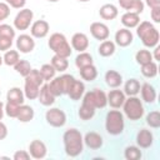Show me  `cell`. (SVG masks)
Listing matches in <instances>:
<instances>
[{
    "mask_svg": "<svg viewBox=\"0 0 160 160\" xmlns=\"http://www.w3.org/2000/svg\"><path fill=\"white\" fill-rule=\"evenodd\" d=\"M48 45H49L50 50L54 51L55 55H59V56H62V58H66V59L72 52V49H71L70 44L68 42L65 35L61 34V32H54V34H51L50 38H49Z\"/></svg>",
    "mask_w": 160,
    "mask_h": 160,
    "instance_id": "cell-3",
    "label": "cell"
},
{
    "mask_svg": "<svg viewBox=\"0 0 160 160\" xmlns=\"http://www.w3.org/2000/svg\"><path fill=\"white\" fill-rule=\"evenodd\" d=\"M124 115L119 110H110L105 118V129L110 135H120L124 131Z\"/></svg>",
    "mask_w": 160,
    "mask_h": 160,
    "instance_id": "cell-4",
    "label": "cell"
},
{
    "mask_svg": "<svg viewBox=\"0 0 160 160\" xmlns=\"http://www.w3.org/2000/svg\"><path fill=\"white\" fill-rule=\"evenodd\" d=\"M90 32H91L94 39L100 40V41L106 40L109 38V35H110L108 25L104 24V22H100V21H95V22H92L90 25Z\"/></svg>",
    "mask_w": 160,
    "mask_h": 160,
    "instance_id": "cell-11",
    "label": "cell"
},
{
    "mask_svg": "<svg viewBox=\"0 0 160 160\" xmlns=\"http://www.w3.org/2000/svg\"><path fill=\"white\" fill-rule=\"evenodd\" d=\"M19 106L20 105H18V104H14V102H6V105H5V109H4V111L6 112V115L9 116V118H16V115H18V111H19Z\"/></svg>",
    "mask_w": 160,
    "mask_h": 160,
    "instance_id": "cell-43",
    "label": "cell"
},
{
    "mask_svg": "<svg viewBox=\"0 0 160 160\" xmlns=\"http://www.w3.org/2000/svg\"><path fill=\"white\" fill-rule=\"evenodd\" d=\"M118 1H119L120 6H121L124 10H126V9L129 8V5L132 2V0H118Z\"/></svg>",
    "mask_w": 160,
    "mask_h": 160,
    "instance_id": "cell-51",
    "label": "cell"
},
{
    "mask_svg": "<svg viewBox=\"0 0 160 160\" xmlns=\"http://www.w3.org/2000/svg\"><path fill=\"white\" fill-rule=\"evenodd\" d=\"M146 124L152 129H158L160 126V112L156 110L150 111L146 115Z\"/></svg>",
    "mask_w": 160,
    "mask_h": 160,
    "instance_id": "cell-40",
    "label": "cell"
},
{
    "mask_svg": "<svg viewBox=\"0 0 160 160\" xmlns=\"http://www.w3.org/2000/svg\"><path fill=\"white\" fill-rule=\"evenodd\" d=\"M79 72H80L81 79L85 81H94L98 76V69L94 66V64L86 65V66L79 69Z\"/></svg>",
    "mask_w": 160,
    "mask_h": 160,
    "instance_id": "cell-28",
    "label": "cell"
},
{
    "mask_svg": "<svg viewBox=\"0 0 160 160\" xmlns=\"http://www.w3.org/2000/svg\"><path fill=\"white\" fill-rule=\"evenodd\" d=\"M122 109H124L125 116L131 121L140 120L144 115L142 102L136 96H129L128 99H125V101L122 104Z\"/></svg>",
    "mask_w": 160,
    "mask_h": 160,
    "instance_id": "cell-5",
    "label": "cell"
},
{
    "mask_svg": "<svg viewBox=\"0 0 160 160\" xmlns=\"http://www.w3.org/2000/svg\"><path fill=\"white\" fill-rule=\"evenodd\" d=\"M50 64L54 66V69L56 71H60V72L65 71L68 69V66H69V61H68L66 58H62V56H59V55H55V54L51 58V62Z\"/></svg>",
    "mask_w": 160,
    "mask_h": 160,
    "instance_id": "cell-31",
    "label": "cell"
},
{
    "mask_svg": "<svg viewBox=\"0 0 160 160\" xmlns=\"http://www.w3.org/2000/svg\"><path fill=\"white\" fill-rule=\"evenodd\" d=\"M46 152H48V148L45 145L44 141L41 140H32L29 145V154L31 158L34 159H44L46 156Z\"/></svg>",
    "mask_w": 160,
    "mask_h": 160,
    "instance_id": "cell-13",
    "label": "cell"
},
{
    "mask_svg": "<svg viewBox=\"0 0 160 160\" xmlns=\"http://www.w3.org/2000/svg\"><path fill=\"white\" fill-rule=\"evenodd\" d=\"M16 49L18 51L22 54H29L35 49V41L34 38L28 34H21L16 39Z\"/></svg>",
    "mask_w": 160,
    "mask_h": 160,
    "instance_id": "cell-10",
    "label": "cell"
},
{
    "mask_svg": "<svg viewBox=\"0 0 160 160\" xmlns=\"http://www.w3.org/2000/svg\"><path fill=\"white\" fill-rule=\"evenodd\" d=\"M0 36H5V38H10L14 40L15 38V30L12 26L8 25V24H0Z\"/></svg>",
    "mask_w": 160,
    "mask_h": 160,
    "instance_id": "cell-42",
    "label": "cell"
},
{
    "mask_svg": "<svg viewBox=\"0 0 160 160\" xmlns=\"http://www.w3.org/2000/svg\"><path fill=\"white\" fill-rule=\"evenodd\" d=\"M34 109L30 106V105H20L19 106V111H18V115H16V119L20 121V122H29L34 119Z\"/></svg>",
    "mask_w": 160,
    "mask_h": 160,
    "instance_id": "cell-26",
    "label": "cell"
},
{
    "mask_svg": "<svg viewBox=\"0 0 160 160\" xmlns=\"http://www.w3.org/2000/svg\"><path fill=\"white\" fill-rule=\"evenodd\" d=\"M24 99H25V95H24V91L20 88H11L6 92V100L9 102L22 105L24 104Z\"/></svg>",
    "mask_w": 160,
    "mask_h": 160,
    "instance_id": "cell-25",
    "label": "cell"
},
{
    "mask_svg": "<svg viewBox=\"0 0 160 160\" xmlns=\"http://www.w3.org/2000/svg\"><path fill=\"white\" fill-rule=\"evenodd\" d=\"M48 1H50V2H58L59 0H48Z\"/></svg>",
    "mask_w": 160,
    "mask_h": 160,
    "instance_id": "cell-56",
    "label": "cell"
},
{
    "mask_svg": "<svg viewBox=\"0 0 160 160\" xmlns=\"http://www.w3.org/2000/svg\"><path fill=\"white\" fill-rule=\"evenodd\" d=\"M10 15V6L6 2H0V22L8 19Z\"/></svg>",
    "mask_w": 160,
    "mask_h": 160,
    "instance_id": "cell-44",
    "label": "cell"
},
{
    "mask_svg": "<svg viewBox=\"0 0 160 160\" xmlns=\"http://www.w3.org/2000/svg\"><path fill=\"white\" fill-rule=\"evenodd\" d=\"M5 2L14 9H22L26 4V0H5Z\"/></svg>",
    "mask_w": 160,
    "mask_h": 160,
    "instance_id": "cell-46",
    "label": "cell"
},
{
    "mask_svg": "<svg viewBox=\"0 0 160 160\" xmlns=\"http://www.w3.org/2000/svg\"><path fill=\"white\" fill-rule=\"evenodd\" d=\"M140 92V82L136 79H129L124 85V94L129 96H136Z\"/></svg>",
    "mask_w": 160,
    "mask_h": 160,
    "instance_id": "cell-29",
    "label": "cell"
},
{
    "mask_svg": "<svg viewBox=\"0 0 160 160\" xmlns=\"http://www.w3.org/2000/svg\"><path fill=\"white\" fill-rule=\"evenodd\" d=\"M150 15H151V20L154 22H160V8H152L151 11H150Z\"/></svg>",
    "mask_w": 160,
    "mask_h": 160,
    "instance_id": "cell-48",
    "label": "cell"
},
{
    "mask_svg": "<svg viewBox=\"0 0 160 160\" xmlns=\"http://www.w3.org/2000/svg\"><path fill=\"white\" fill-rule=\"evenodd\" d=\"M2 60H4V64H6L8 66H14L19 60H20V56H19V51L18 50H6L4 56H2Z\"/></svg>",
    "mask_w": 160,
    "mask_h": 160,
    "instance_id": "cell-35",
    "label": "cell"
},
{
    "mask_svg": "<svg viewBox=\"0 0 160 160\" xmlns=\"http://www.w3.org/2000/svg\"><path fill=\"white\" fill-rule=\"evenodd\" d=\"M45 120L49 125L54 128H61L66 122V115L62 110L58 108H51L45 112Z\"/></svg>",
    "mask_w": 160,
    "mask_h": 160,
    "instance_id": "cell-9",
    "label": "cell"
},
{
    "mask_svg": "<svg viewBox=\"0 0 160 160\" xmlns=\"http://www.w3.org/2000/svg\"><path fill=\"white\" fill-rule=\"evenodd\" d=\"M144 6H145V5H144V2H142L141 0H132V2L129 5V8L126 9V11L140 15V14L144 11Z\"/></svg>",
    "mask_w": 160,
    "mask_h": 160,
    "instance_id": "cell-41",
    "label": "cell"
},
{
    "mask_svg": "<svg viewBox=\"0 0 160 160\" xmlns=\"http://www.w3.org/2000/svg\"><path fill=\"white\" fill-rule=\"evenodd\" d=\"M105 82L109 88H119L122 84V76L115 70H108L105 72Z\"/></svg>",
    "mask_w": 160,
    "mask_h": 160,
    "instance_id": "cell-24",
    "label": "cell"
},
{
    "mask_svg": "<svg viewBox=\"0 0 160 160\" xmlns=\"http://www.w3.org/2000/svg\"><path fill=\"white\" fill-rule=\"evenodd\" d=\"M62 141H64V149L65 154L71 158H76L82 152L84 149V140L81 132L75 129H68L64 135H62Z\"/></svg>",
    "mask_w": 160,
    "mask_h": 160,
    "instance_id": "cell-1",
    "label": "cell"
},
{
    "mask_svg": "<svg viewBox=\"0 0 160 160\" xmlns=\"http://www.w3.org/2000/svg\"><path fill=\"white\" fill-rule=\"evenodd\" d=\"M34 12L30 9H21L15 19H14V26L16 30H28L32 22Z\"/></svg>",
    "mask_w": 160,
    "mask_h": 160,
    "instance_id": "cell-8",
    "label": "cell"
},
{
    "mask_svg": "<svg viewBox=\"0 0 160 160\" xmlns=\"http://www.w3.org/2000/svg\"><path fill=\"white\" fill-rule=\"evenodd\" d=\"M135 60L139 65H145L150 61H152V54L149 51V50H145V49H141L139 50L136 54H135Z\"/></svg>",
    "mask_w": 160,
    "mask_h": 160,
    "instance_id": "cell-38",
    "label": "cell"
},
{
    "mask_svg": "<svg viewBox=\"0 0 160 160\" xmlns=\"http://www.w3.org/2000/svg\"><path fill=\"white\" fill-rule=\"evenodd\" d=\"M136 34L146 48H155L159 42V31L150 21H141L136 26Z\"/></svg>",
    "mask_w": 160,
    "mask_h": 160,
    "instance_id": "cell-2",
    "label": "cell"
},
{
    "mask_svg": "<svg viewBox=\"0 0 160 160\" xmlns=\"http://www.w3.org/2000/svg\"><path fill=\"white\" fill-rule=\"evenodd\" d=\"M134 40V35L132 32L126 29V28H122V29H119L116 32H115V44L119 45L120 48H126L129 46Z\"/></svg>",
    "mask_w": 160,
    "mask_h": 160,
    "instance_id": "cell-14",
    "label": "cell"
},
{
    "mask_svg": "<svg viewBox=\"0 0 160 160\" xmlns=\"http://www.w3.org/2000/svg\"><path fill=\"white\" fill-rule=\"evenodd\" d=\"M140 92H141L142 101H145L148 104H152L155 101V99H156V90L149 82H144L140 86Z\"/></svg>",
    "mask_w": 160,
    "mask_h": 160,
    "instance_id": "cell-20",
    "label": "cell"
},
{
    "mask_svg": "<svg viewBox=\"0 0 160 160\" xmlns=\"http://www.w3.org/2000/svg\"><path fill=\"white\" fill-rule=\"evenodd\" d=\"M39 71H40L42 79L46 80V81H50L51 79H54V78H55V72H56V70L54 69V66H52L51 64H44V65L40 68Z\"/></svg>",
    "mask_w": 160,
    "mask_h": 160,
    "instance_id": "cell-39",
    "label": "cell"
},
{
    "mask_svg": "<svg viewBox=\"0 0 160 160\" xmlns=\"http://www.w3.org/2000/svg\"><path fill=\"white\" fill-rule=\"evenodd\" d=\"M119 14L118 8L114 4H104L99 9V15L104 20H114Z\"/></svg>",
    "mask_w": 160,
    "mask_h": 160,
    "instance_id": "cell-23",
    "label": "cell"
},
{
    "mask_svg": "<svg viewBox=\"0 0 160 160\" xmlns=\"http://www.w3.org/2000/svg\"><path fill=\"white\" fill-rule=\"evenodd\" d=\"M78 1H80V2H88V1H90V0H78Z\"/></svg>",
    "mask_w": 160,
    "mask_h": 160,
    "instance_id": "cell-55",
    "label": "cell"
},
{
    "mask_svg": "<svg viewBox=\"0 0 160 160\" xmlns=\"http://www.w3.org/2000/svg\"><path fill=\"white\" fill-rule=\"evenodd\" d=\"M14 160H29L30 159V154L26 150H18L14 154Z\"/></svg>",
    "mask_w": 160,
    "mask_h": 160,
    "instance_id": "cell-47",
    "label": "cell"
},
{
    "mask_svg": "<svg viewBox=\"0 0 160 160\" xmlns=\"http://www.w3.org/2000/svg\"><path fill=\"white\" fill-rule=\"evenodd\" d=\"M89 48V38L84 32H75L71 38V49L82 52Z\"/></svg>",
    "mask_w": 160,
    "mask_h": 160,
    "instance_id": "cell-15",
    "label": "cell"
},
{
    "mask_svg": "<svg viewBox=\"0 0 160 160\" xmlns=\"http://www.w3.org/2000/svg\"><path fill=\"white\" fill-rule=\"evenodd\" d=\"M140 22V15L134 14V12H129L126 11L125 14H122L121 16V24L126 28V29H132L136 28Z\"/></svg>",
    "mask_w": 160,
    "mask_h": 160,
    "instance_id": "cell-27",
    "label": "cell"
},
{
    "mask_svg": "<svg viewBox=\"0 0 160 160\" xmlns=\"http://www.w3.org/2000/svg\"><path fill=\"white\" fill-rule=\"evenodd\" d=\"M98 52L99 55L104 56V58H108V56H111L114 52H115V42L110 41V40H104L99 48H98Z\"/></svg>",
    "mask_w": 160,
    "mask_h": 160,
    "instance_id": "cell-30",
    "label": "cell"
},
{
    "mask_svg": "<svg viewBox=\"0 0 160 160\" xmlns=\"http://www.w3.org/2000/svg\"><path fill=\"white\" fill-rule=\"evenodd\" d=\"M2 62H4V60H2V56H1V55H0V65H1V64H2Z\"/></svg>",
    "mask_w": 160,
    "mask_h": 160,
    "instance_id": "cell-54",
    "label": "cell"
},
{
    "mask_svg": "<svg viewBox=\"0 0 160 160\" xmlns=\"http://www.w3.org/2000/svg\"><path fill=\"white\" fill-rule=\"evenodd\" d=\"M92 64V56L86 52V51H82V52H79V55L75 58V65L78 69H81L86 65H91Z\"/></svg>",
    "mask_w": 160,
    "mask_h": 160,
    "instance_id": "cell-33",
    "label": "cell"
},
{
    "mask_svg": "<svg viewBox=\"0 0 160 160\" xmlns=\"http://www.w3.org/2000/svg\"><path fill=\"white\" fill-rule=\"evenodd\" d=\"M82 102L86 105H90L94 109H104L108 105L106 94L101 89H92L91 91H88L84 95Z\"/></svg>",
    "mask_w": 160,
    "mask_h": 160,
    "instance_id": "cell-7",
    "label": "cell"
},
{
    "mask_svg": "<svg viewBox=\"0 0 160 160\" xmlns=\"http://www.w3.org/2000/svg\"><path fill=\"white\" fill-rule=\"evenodd\" d=\"M154 142V135L150 130L148 129H141L136 134V144L141 149H148L152 145Z\"/></svg>",
    "mask_w": 160,
    "mask_h": 160,
    "instance_id": "cell-18",
    "label": "cell"
},
{
    "mask_svg": "<svg viewBox=\"0 0 160 160\" xmlns=\"http://www.w3.org/2000/svg\"><path fill=\"white\" fill-rule=\"evenodd\" d=\"M141 74L148 79L155 78L158 74V64L155 61H150L145 65H141Z\"/></svg>",
    "mask_w": 160,
    "mask_h": 160,
    "instance_id": "cell-34",
    "label": "cell"
},
{
    "mask_svg": "<svg viewBox=\"0 0 160 160\" xmlns=\"http://www.w3.org/2000/svg\"><path fill=\"white\" fill-rule=\"evenodd\" d=\"M95 111H96V109H94V108H91L90 105H86V104L82 102L81 106L79 108L78 115H79V118H80L81 120L86 121V120H91V119L94 118Z\"/></svg>",
    "mask_w": 160,
    "mask_h": 160,
    "instance_id": "cell-32",
    "label": "cell"
},
{
    "mask_svg": "<svg viewBox=\"0 0 160 160\" xmlns=\"http://www.w3.org/2000/svg\"><path fill=\"white\" fill-rule=\"evenodd\" d=\"M2 116H4V104L0 101V120L2 119Z\"/></svg>",
    "mask_w": 160,
    "mask_h": 160,
    "instance_id": "cell-53",
    "label": "cell"
},
{
    "mask_svg": "<svg viewBox=\"0 0 160 160\" xmlns=\"http://www.w3.org/2000/svg\"><path fill=\"white\" fill-rule=\"evenodd\" d=\"M124 156L126 160H139L141 159V150L139 146H134V145L126 146L124 151Z\"/></svg>",
    "mask_w": 160,
    "mask_h": 160,
    "instance_id": "cell-36",
    "label": "cell"
},
{
    "mask_svg": "<svg viewBox=\"0 0 160 160\" xmlns=\"http://www.w3.org/2000/svg\"><path fill=\"white\" fill-rule=\"evenodd\" d=\"M74 80H75V78L72 75L64 74L61 76H58V78L51 79L48 85H49V89L52 92V95L56 98V96H61L64 94L68 95V91H69L71 84L74 82Z\"/></svg>",
    "mask_w": 160,
    "mask_h": 160,
    "instance_id": "cell-6",
    "label": "cell"
},
{
    "mask_svg": "<svg viewBox=\"0 0 160 160\" xmlns=\"http://www.w3.org/2000/svg\"><path fill=\"white\" fill-rule=\"evenodd\" d=\"M14 69H15V71L18 72V74H20L21 76H26L30 71H31V65H30V62L28 61V60H22V59H20L15 65H14Z\"/></svg>",
    "mask_w": 160,
    "mask_h": 160,
    "instance_id": "cell-37",
    "label": "cell"
},
{
    "mask_svg": "<svg viewBox=\"0 0 160 160\" xmlns=\"http://www.w3.org/2000/svg\"><path fill=\"white\" fill-rule=\"evenodd\" d=\"M84 140V144L89 148V149H92V150H98L104 144V140H102V136L95 131H89L85 134V136L82 138Z\"/></svg>",
    "mask_w": 160,
    "mask_h": 160,
    "instance_id": "cell-16",
    "label": "cell"
},
{
    "mask_svg": "<svg viewBox=\"0 0 160 160\" xmlns=\"http://www.w3.org/2000/svg\"><path fill=\"white\" fill-rule=\"evenodd\" d=\"M106 99H108V104H109L111 108L119 109V108L122 106V104H124V101H125L126 98H125L124 91H121V90H119V89L115 88V90H111V91L106 95Z\"/></svg>",
    "mask_w": 160,
    "mask_h": 160,
    "instance_id": "cell-17",
    "label": "cell"
},
{
    "mask_svg": "<svg viewBox=\"0 0 160 160\" xmlns=\"http://www.w3.org/2000/svg\"><path fill=\"white\" fill-rule=\"evenodd\" d=\"M145 4L152 9V8H160V0H145Z\"/></svg>",
    "mask_w": 160,
    "mask_h": 160,
    "instance_id": "cell-50",
    "label": "cell"
},
{
    "mask_svg": "<svg viewBox=\"0 0 160 160\" xmlns=\"http://www.w3.org/2000/svg\"><path fill=\"white\" fill-rule=\"evenodd\" d=\"M12 45V39L10 38H5V36H0V51H6L11 48Z\"/></svg>",
    "mask_w": 160,
    "mask_h": 160,
    "instance_id": "cell-45",
    "label": "cell"
},
{
    "mask_svg": "<svg viewBox=\"0 0 160 160\" xmlns=\"http://www.w3.org/2000/svg\"><path fill=\"white\" fill-rule=\"evenodd\" d=\"M49 30H50V25L46 20H36L35 22L31 24V28H30L31 36L36 39L45 38L49 34Z\"/></svg>",
    "mask_w": 160,
    "mask_h": 160,
    "instance_id": "cell-12",
    "label": "cell"
},
{
    "mask_svg": "<svg viewBox=\"0 0 160 160\" xmlns=\"http://www.w3.org/2000/svg\"><path fill=\"white\" fill-rule=\"evenodd\" d=\"M39 91H40V85H38L36 82L25 79V84H24V95L26 99L29 100H35L39 96Z\"/></svg>",
    "mask_w": 160,
    "mask_h": 160,
    "instance_id": "cell-21",
    "label": "cell"
},
{
    "mask_svg": "<svg viewBox=\"0 0 160 160\" xmlns=\"http://www.w3.org/2000/svg\"><path fill=\"white\" fill-rule=\"evenodd\" d=\"M6 136H8V128L2 121H0V140H4Z\"/></svg>",
    "mask_w": 160,
    "mask_h": 160,
    "instance_id": "cell-49",
    "label": "cell"
},
{
    "mask_svg": "<svg viewBox=\"0 0 160 160\" xmlns=\"http://www.w3.org/2000/svg\"><path fill=\"white\" fill-rule=\"evenodd\" d=\"M39 101L41 105L44 106H50L55 102V96L52 95V92L49 89L48 84H42L40 86V91H39V96H38Z\"/></svg>",
    "mask_w": 160,
    "mask_h": 160,
    "instance_id": "cell-19",
    "label": "cell"
},
{
    "mask_svg": "<svg viewBox=\"0 0 160 160\" xmlns=\"http://www.w3.org/2000/svg\"><path fill=\"white\" fill-rule=\"evenodd\" d=\"M159 50H160V46H158V45H156V46H155V50H154L155 52H154V56H152V59H154V60H156V61H159V60H160Z\"/></svg>",
    "mask_w": 160,
    "mask_h": 160,
    "instance_id": "cell-52",
    "label": "cell"
},
{
    "mask_svg": "<svg viewBox=\"0 0 160 160\" xmlns=\"http://www.w3.org/2000/svg\"><path fill=\"white\" fill-rule=\"evenodd\" d=\"M84 92H85V85H84V82L75 79L74 82L71 84L69 91H68V95H69V98L71 100L76 101V100H79L84 95Z\"/></svg>",
    "mask_w": 160,
    "mask_h": 160,
    "instance_id": "cell-22",
    "label": "cell"
}]
</instances>
